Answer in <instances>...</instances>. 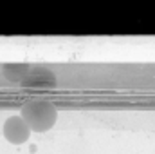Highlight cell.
<instances>
[{
  "label": "cell",
  "instance_id": "cell-1",
  "mask_svg": "<svg viewBox=\"0 0 155 154\" xmlns=\"http://www.w3.org/2000/svg\"><path fill=\"white\" fill-rule=\"evenodd\" d=\"M22 120L29 125L31 132H45L49 131L58 118V111L51 102L45 100H35V102H27L22 109H20Z\"/></svg>",
  "mask_w": 155,
  "mask_h": 154
},
{
  "label": "cell",
  "instance_id": "cell-2",
  "mask_svg": "<svg viewBox=\"0 0 155 154\" xmlns=\"http://www.w3.org/2000/svg\"><path fill=\"white\" fill-rule=\"evenodd\" d=\"M4 136L13 145H22L29 140L31 129L22 120V116H9L4 123Z\"/></svg>",
  "mask_w": 155,
  "mask_h": 154
}]
</instances>
